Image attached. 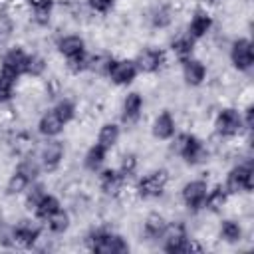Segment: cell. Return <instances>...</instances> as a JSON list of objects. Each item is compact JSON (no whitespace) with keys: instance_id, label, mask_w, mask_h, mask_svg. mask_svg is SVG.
<instances>
[{"instance_id":"6da1fadb","label":"cell","mask_w":254,"mask_h":254,"mask_svg":"<svg viewBox=\"0 0 254 254\" xmlns=\"http://www.w3.org/2000/svg\"><path fill=\"white\" fill-rule=\"evenodd\" d=\"M169 143V151L173 157L181 159L189 167H202L210 159L208 143L192 131H177Z\"/></svg>"},{"instance_id":"7a4b0ae2","label":"cell","mask_w":254,"mask_h":254,"mask_svg":"<svg viewBox=\"0 0 254 254\" xmlns=\"http://www.w3.org/2000/svg\"><path fill=\"white\" fill-rule=\"evenodd\" d=\"M83 246L93 254H127L131 250L129 238L105 224L89 228L83 236Z\"/></svg>"},{"instance_id":"3957f363","label":"cell","mask_w":254,"mask_h":254,"mask_svg":"<svg viewBox=\"0 0 254 254\" xmlns=\"http://www.w3.org/2000/svg\"><path fill=\"white\" fill-rule=\"evenodd\" d=\"M159 248L167 254H190V252H202L204 246L198 242V238L190 236V230L185 220H169L165 234L159 242Z\"/></svg>"},{"instance_id":"277c9868","label":"cell","mask_w":254,"mask_h":254,"mask_svg":"<svg viewBox=\"0 0 254 254\" xmlns=\"http://www.w3.org/2000/svg\"><path fill=\"white\" fill-rule=\"evenodd\" d=\"M222 185H224V189L228 190L230 196L252 194V190H254V163H252V157L246 155L240 161H236L226 171Z\"/></svg>"},{"instance_id":"5b68a950","label":"cell","mask_w":254,"mask_h":254,"mask_svg":"<svg viewBox=\"0 0 254 254\" xmlns=\"http://www.w3.org/2000/svg\"><path fill=\"white\" fill-rule=\"evenodd\" d=\"M133 181H135L133 183V194L139 200H157L165 194L169 181H171V175L167 169L157 167V169L143 173L141 177H135Z\"/></svg>"},{"instance_id":"8992f818","label":"cell","mask_w":254,"mask_h":254,"mask_svg":"<svg viewBox=\"0 0 254 254\" xmlns=\"http://www.w3.org/2000/svg\"><path fill=\"white\" fill-rule=\"evenodd\" d=\"M212 131L222 141H232V139L242 137L246 133V129H244V123H242L240 107L222 105L212 117Z\"/></svg>"},{"instance_id":"52a82bcc","label":"cell","mask_w":254,"mask_h":254,"mask_svg":"<svg viewBox=\"0 0 254 254\" xmlns=\"http://www.w3.org/2000/svg\"><path fill=\"white\" fill-rule=\"evenodd\" d=\"M65 141L60 139V137H50V139H42L40 147L34 151L40 165H42V171L52 175V173H58L64 165V159H65Z\"/></svg>"},{"instance_id":"ba28073f","label":"cell","mask_w":254,"mask_h":254,"mask_svg":"<svg viewBox=\"0 0 254 254\" xmlns=\"http://www.w3.org/2000/svg\"><path fill=\"white\" fill-rule=\"evenodd\" d=\"M44 234V224L36 220L34 216L30 218H18L12 222V238H14V248L18 250H32L38 246Z\"/></svg>"},{"instance_id":"9c48e42d","label":"cell","mask_w":254,"mask_h":254,"mask_svg":"<svg viewBox=\"0 0 254 254\" xmlns=\"http://www.w3.org/2000/svg\"><path fill=\"white\" fill-rule=\"evenodd\" d=\"M139 75H157L169 65V52L161 46H143L133 58Z\"/></svg>"},{"instance_id":"30bf717a","label":"cell","mask_w":254,"mask_h":254,"mask_svg":"<svg viewBox=\"0 0 254 254\" xmlns=\"http://www.w3.org/2000/svg\"><path fill=\"white\" fill-rule=\"evenodd\" d=\"M228 62L238 73H250L254 69V44L248 36H236L230 40Z\"/></svg>"},{"instance_id":"8fae6325","label":"cell","mask_w":254,"mask_h":254,"mask_svg":"<svg viewBox=\"0 0 254 254\" xmlns=\"http://www.w3.org/2000/svg\"><path fill=\"white\" fill-rule=\"evenodd\" d=\"M103 77L109 79V83L115 85V87H129L139 77V69H137L133 58H117V56H111L109 58V64L105 67V75Z\"/></svg>"},{"instance_id":"7c38bea8","label":"cell","mask_w":254,"mask_h":254,"mask_svg":"<svg viewBox=\"0 0 254 254\" xmlns=\"http://www.w3.org/2000/svg\"><path fill=\"white\" fill-rule=\"evenodd\" d=\"M208 181L204 177H194L183 183L181 190H179V198L181 204L190 212V214H198L204 208V198H206V190H208Z\"/></svg>"},{"instance_id":"4fadbf2b","label":"cell","mask_w":254,"mask_h":254,"mask_svg":"<svg viewBox=\"0 0 254 254\" xmlns=\"http://www.w3.org/2000/svg\"><path fill=\"white\" fill-rule=\"evenodd\" d=\"M95 175H97V189H99V192L105 198H111V200L119 198L125 192L127 185H129V181L117 171V167H103Z\"/></svg>"},{"instance_id":"5bb4252c","label":"cell","mask_w":254,"mask_h":254,"mask_svg":"<svg viewBox=\"0 0 254 254\" xmlns=\"http://www.w3.org/2000/svg\"><path fill=\"white\" fill-rule=\"evenodd\" d=\"M143 111H145L143 93L137 91V89H129L121 97V103H119V123L127 125V127H133V125H137L141 121Z\"/></svg>"},{"instance_id":"9a60e30c","label":"cell","mask_w":254,"mask_h":254,"mask_svg":"<svg viewBox=\"0 0 254 254\" xmlns=\"http://www.w3.org/2000/svg\"><path fill=\"white\" fill-rule=\"evenodd\" d=\"M214 24H216V20H214L212 12H210L206 6H196V8L190 12L189 20H187L185 32H187L190 38H194L196 42H200V40H204L206 36L212 34Z\"/></svg>"},{"instance_id":"2e32d148","label":"cell","mask_w":254,"mask_h":254,"mask_svg":"<svg viewBox=\"0 0 254 254\" xmlns=\"http://www.w3.org/2000/svg\"><path fill=\"white\" fill-rule=\"evenodd\" d=\"M30 52L24 46H10L2 56H0V73H6L10 77H24L26 75V64H28Z\"/></svg>"},{"instance_id":"e0dca14e","label":"cell","mask_w":254,"mask_h":254,"mask_svg":"<svg viewBox=\"0 0 254 254\" xmlns=\"http://www.w3.org/2000/svg\"><path fill=\"white\" fill-rule=\"evenodd\" d=\"M149 129H151V135H153L155 141L167 143L179 131V121H177V117H175V113L171 109H161V111H157L153 115Z\"/></svg>"},{"instance_id":"ac0fdd59","label":"cell","mask_w":254,"mask_h":254,"mask_svg":"<svg viewBox=\"0 0 254 254\" xmlns=\"http://www.w3.org/2000/svg\"><path fill=\"white\" fill-rule=\"evenodd\" d=\"M181 77L189 87H202L208 79V65L200 58L192 56L181 62Z\"/></svg>"},{"instance_id":"d6986e66","label":"cell","mask_w":254,"mask_h":254,"mask_svg":"<svg viewBox=\"0 0 254 254\" xmlns=\"http://www.w3.org/2000/svg\"><path fill=\"white\" fill-rule=\"evenodd\" d=\"M65 123H64V119L56 113V109L50 105V107H46L42 113H40V117H38V121H36V133L42 137V139H50V137H62V133L65 131Z\"/></svg>"},{"instance_id":"ffe728a7","label":"cell","mask_w":254,"mask_h":254,"mask_svg":"<svg viewBox=\"0 0 254 254\" xmlns=\"http://www.w3.org/2000/svg\"><path fill=\"white\" fill-rule=\"evenodd\" d=\"M167 224H169V218L163 212H159V210L149 212L141 224V238L149 244H159L163 234H165Z\"/></svg>"},{"instance_id":"44dd1931","label":"cell","mask_w":254,"mask_h":254,"mask_svg":"<svg viewBox=\"0 0 254 254\" xmlns=\"http://www.w3.org/2000/svg\"><path fill=\"white\" fill-rule=\"evenodd\" d=\"M54 48L64 60H69V58H75L79 54H85L87 52V42L81 34L69 32V34H60L54 42Z\"/></svg>"},{"instance_id":"7402d4cb","label":"cell","mask_w":254,"mask_h":254,"mask_svg":"<svg viewBox=\"0 0 254 254\" xmlns=\"http://www.w3.org/2000/svg\"><path fill=\"white\" fill-rule=\"evenodd\" d=\"M175 18H177V12H175L173 4H169V2H157L147 12V22L157 32L169 30L175 24Z\"/></svg>"},{"instance_id":"603a6c76","label":"cell","mask_w":254,"mask_h":254,"mask_svg":"<svg viewBox=\"0 0 254 254\" xmlns=\"http://www.w3.org/2000/svg\"><path fill=\"white\" fill-rule=\"evenodd\" d=\"M216 236L220 242L228 244V246H236L240 244L244 238H246V230H244V224L234 218V216H224L220 222H218V228H216Z\"/></svg>"},{"instance_id":"cb8c5ba5","label":"cell","mask_w":254,"mask_h":254,"mask_svg":"<svg viewBox=\"0 0 254 254\" xmlns=\"http://www.w3.org/2000/svg\"><path fill=\"white\" fill-rule=\"evenodd\" d=\"M167 52H169V56H173V58L181 64V62H185V60H189V58L194 56V52H196V40L190 38V36L183 30V32L175 34V36L169 40Z\"/></svg>"},{"instance_id":"d4e9b609","label":"cell","mask_w":254,"mask_h":254,"mask_svg":"<svg viewBox=\"0 0 254 254\" xmlns=\"http://www.w3.org/2000/svg\"><path fill=\"white\" fill-rule=\"evenodd\" d=\"M230 194L228 190L224 189L222 183H214V185H208V190H206V198H204V208L202 212H210V214H222L230 202Z\"/></svg>"},{"instance_id":"484cf974","label":"cell","mask_w":254,"mask_h":254,"mask_svg":"<svg viewBox=\"0 0 254 254\" xmlns=\"http://www.w3.org/2000/svg\"><path fill=\"white\" fill-rule=\"evenodd\" d=\"M44 230L50 232L52 236H64L71 228V212L62 204L56 212H52L44 222Z\"/></svg>"},{"instance_id":"4316f807","label":"cell","mask_w":254,"mask_h":254,"mask_svg":"<svg viewBox=\"0 0 254 254\" xmlns=\"http://www.w3.org/2000/svg\"><path fill=\"white\" fill-rule=\"evenodd\" d=\"M107 155L109 151L105 147H101L99 143H91L85 151H83V157H81V167L87 171V173H97L105 167V161H107Z\"/></svg>"},{"instance_id":"83f0119b","label":"cell","mask_w":254,"mask_h":254,"mask_svg":"<svg viewBox=\"0 0 254 254\" xmlns=\"http://www.w3.org/2000/svg\"><path fill=\"white\" fill-rule=\"evenodd\" d=\"M121 135H123L121 123H117V121H103L99 125V129H97L95 143H99L107 151H113L117 147V143L121 141Z\"/></svg>"},{"instance_id":"f1b7e54d","label":"cell","mask_w":254,"mask_h":254,"mask_svg":"<svg viewBox=\"0 0 254 254\" xmlns=\"http://www.w3.org/2000/svg\"><path fill=\"white\" fill-rule=\"evenodd\" d=\"M62 206V198L58 196V194H54V192H46L42 198H40V202L36 204V208L32 210V216L36 218V220H40V222H44L52 212H56L58 208Z\"/></svg>"},{"instance_id":"f546056e","label":"cell","mask_w":254,"mask_h":254,"mask_svg":"<svg viewBox=\"0 0 254 254\" xmlns=\"http://www.w3.org/2000/svg\"><path fill=\"white\" fill-rule=\"evenodd\" d=\"M52 107L56 109V113L64 119V123L65 125H69V123H73L75 119H77V103H75V99L73 97H69V95H60L54 103H52Z\"/></svg>"},{"instance_id":"4dcf8cb0","label":"cell","mask_w":254,"mask_h":254,"mask_svg":"<svg viewBox=\"0 0 254 254\" xmlns=\"http://www.w3.org/2000/svg\"><path fill=\"white\" fill-rule=\"evenodd\" d=\"M30 185H32V181L28 177H24L20 171L12 169V173L8 175V179L4 183V194L6 196H22Z\"/></svg>"},{"instance_id":"1f68e13d","label":"cell","mask_w":254,"mask_h":254,"mask_svg":"<svg viewBox=\"0 0 254 254\" xmlns=\"http://www.w3.org/2000/svg\"><path fill=\"white\" fill-rule=\"evenodd\" d=\"M48 71V58L38 54V52H30L28 64H26V75L24 77H32V79H42Z\"/></svg>"},{"instance_id":"d6a6232c","label":"cell","mask_w":254,"mask_h":254,"mask_svg":"<svg viewBox=\"0 0 254 254\" xmlns=\"http://www.w3.org/2000/svg\"><path fill=\"white\" fill-rule=\"evenodd\" d=\"M139 165H141L139 155L129 151V153H123V155H121V159H119V163H117V171H119L127 181H133V179L137 177V173H139Z\"/></svg>"},{"instance_id":"836d02e7","label":"cell","mask_w":254,"mask_h":254,"mask_svg":"<svg viewBox=\"0 0 254 254\" xmlns=\"http://www.w3.org/2000/svg\"><path fill=\"white\" fill-rule=\"evenodd\" d=\"M48 192V189H46V185L42 183V181H34L28 189H26V192L22 194V200H24V208L32 214V210L36 208V204L40 202V198L44 196Z\"/></svg>"},{"instance_id":"e575fe53","label":"cell","mask_w":254,"mask_h":254,"mask_svg":"<svg viewBox=\"0 0 254 254\" xmlns=\"http://www.w3.org/2000/svg\"><path fill=\"white\" fill-rule=\"evenodd\" d=\"M18 81L20 79H16V77H10L6 73H0V107H4V105H8V103L14 101Z\"/></svg>"},{"instance_id":"d590c367","label":"cell","mask_w":254,"mask_h":254,"mask_svg":"<svg viewBox=\"0 0 254 254\" xmlns=\"http://www.w3.org/2000/svg\"><path fill=\"white\" fill-rule=\"evenodd\" d=\"M64 67L69 75H81V73H87V67H89V52L85 54H79L75 58H69V60H64Z\"/></svg>"},{"instance_id":"8d00e7d4","label":"cell","mask_w":254,"mask_h":254,"mask_svg":"<svg viewBox=\"0 0 254 254\" xmlns=\"http://www.w3.org/2000/svg\"><path fill=\"white\" fill-rule=\"evenodd\" d=\"M14 26H16V22H14L10 8L6 4H0V42L8 40L14 34Z\"/></svg>"},{"instance_id":"74e56055","label":"cell","mask_w":254,"mask_h":254,"mask_svg":"<svg viewBox=\"0 0 254 254\" xmlns=\"http://www.w3.org/2000/svg\"><path fill=\"white\" fill-rule=\"evenodd\" d=\"M85 2V8L91 12V14H97V16H107L115 10V2L117 0H83Z\"/></svg>"},{"instance_id":"f35d334b","label":"cell","mask_w":254,"mask_h":254,"mask_svg":"<svg viewBox=\"0 0 254 254\" xmlns=\"http://www.w3.org/2000/svg\"><path fill=\"white\" fill-rule=\"evenodd\" d=\"M0 248L12 250L14 248V238H12V222L0 220Z\"/></svg>"},{"instance_id":"ab89813d","label":"cell","mask_w":254,"mask_h":254,"mask_svg":"<svg viewBox=\"0 0 254 254\" xmlns=\"http://www.w3.org/2000/svg\"><path fill=\"white\" fill-rule=\"evenodd\" d=\"M240 113H242V123H244L246 133H252V129H254V105L252 103H246L240 109Z\"/></svg>"}]
</instances>
